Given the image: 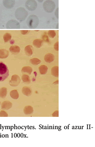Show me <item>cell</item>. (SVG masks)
Returning <instances> with one entry per match:
<instances>
[{
  "instance_id": "cell-23",
  "label": "cell",
  "mask_w": 95,
  "mask_h": 147,
  "mask_svg": "<svg viewBox=\"0 0 95 147\" xmlns=\"http://www.w3.org/2000/svg\"><path fill=\"white\" fill-rule=\"evenodd\" d=\"M30 62L32 64L34 65V66H37V65L41 63V60L36 58H34L31 59V60H30Z\"/></svg>"
},
{
  "instance_id": "cell-18",
  "label": "cell",
  "mask_w": 95,
  "mask_h": 147,
  "mask_svg": "<svg viewBox=\"0 0 95 147\" xmlns=\"http://www.w3.org/2000/svg\"><path fill=\"white\" fill-rule=\"evenodd\" d=\"M7 88L5 87H3L0 89V97L5 98L7 95Z\"/></svg>"
},
{
  "instance_id": "cell-28",
  "label": "cell",
  "mask_w": 95,
  "mask_h": 147,
  "mask_svg": "<svg viewBox=\"0 0 95 147\" xmlns=\"http://www.w3.org/2000/svg\"><path fill=\"white\" fill-rule=\"evenodd\" d=\"M30 32V30H22V31H21V33L23 35L27 34Z\"/></svg>"
},
{
  "instance_id": "cell-7",
  "label": "cell",
  "mask_w": 95,
  "mask_h": 147,
  "mask_svg": "<svg viewBox=\"0 0 95 147\" xmlns=\"http://www.w3.org/2000/svg\"><path fill=\"white\" fill-rule=\"evenodd\" d=\"M21 81V79L18 75H14L12 76L11 80L9 81L10 86L12 87H16L18 86Z\"/></svg>"
},
{
  "instance_id": "cell-9",
  "label": "cell",
  "mask_w": 95,
  "mask_h": 147,
  "mask_svg": "<svg viewBox=\"0 0 95 147\" xmlns=\"http://www.w3.org/2000/svg\"><path fill=\"white\" fill-rule=\"evenodd\" d=\"M12 107V104L8 101H5L1 104V109L3 110H8Z\"/></svg>"
},
{
  "instance_id": "cell-15",
  "label": "cell",
  "mask_w": 95,
  "mask_h": 147,
  "mask_svg": "<svg viewBox=\"0 0 95 147\" xmlns=\"http://www.w3.org/2000/svg\"><path fill=\"white\" fill-rule=\"evenodd\" d=\"M9 56V53L8 50L5 49L0 50V59H5Z\"/></svg>"
},
{
  "instance_id": "cell-29",
  "label": "cell",
  "mask_w": 95,
  "mask_h": 147,
  "mask_svg": "<svg viewBox=\"0 0 95 147\" xmlns=\"http://www.w3.org/2000/svg\"><path fill=\"white\" fill-rule=\"evenodd\" d=\"M52 115L53 117H59V111H56L52 114Z\"/></svg>"
},
{
  "instance_id": "cell-24",
  "label": "cell",
  "mask_w": 95,
  "mask_h": 147,
  "mask_svg": "<svg viewBox=\"0 0 95 147\" xmlns=\"http://www.w3.org/2000/svg\"><path fill=\"white\" fill-rule=\"evenodd\" d=\"M3 38L5 42H9L12 38V35L11 34L9 33H5L3 36Z\"/></svg>"
},
{
  "instance_id": "cell-3",
  "label": "cell",
  "mask_w": 95,
  "mask_h": 147,
  "mask_svg": "<svg viewBox=\"0 0 95 147\" xmlns=\"http://www.w3.org/2000/svg\"><path fill=\"white\" fill-rule=\"evenodd\" d=\"M9 76V70L7 66L0 62V81H3Z\"/></svg>"
},
{
  "instance_id": "cell-30",
  "label": "cell",
  "mask_w": 95,
  "mask_h": 147,
  "mask_svg": "<svg viewBox=\"0 0 95 147\" xmlns=\"http://www.w3.org/2000/svg\"><path fill=\"white\" fill-rule=\"evenodd\" d=\"M56 17L57 19H59V8H58L56 10L55 13Z\"/></svg>"
},
{
  "instance_id": "cell-6",
  "label": "cell",
  "mask_w": 95,
  "mask_h": 147,
  "mask_svg": "<svg viewBox=\"0 0 95 147\" xmlns=\"http://www.w3.org/2000/svg\"><path fill=\"white\" fill-rule=\"evenodd\" d=\"M6 28L7 29H19L20 26L17 21L14 20H11L7 23Z\"/></svg>"
},
{
  "instance_id": "cell-4",
  "label": "cell",
  "mask_w": 95,
  "mask_h": 147,
  "mask_svg": "<svg viewBox=\"0 0 95 147\" xmlns=\"http://www.w3.org/2000/svg\"><path fill=\"white\" fill-rule=\"evenodd\" d=\"M44 9L48 13H52L55 7V4L54 2L51 0H47L44 3Z\"/></svg>"
},
{
  "instance_id": "cell-2",
  "label": "cell",
  "mask_w": 95,
  "mask_h": 147,
  "mask_svg": "<svg viewBox=\"0 0 95 147\" xmlns=\"http://www.w3.org/2000/svg\"><path fill=\"white\" fill-rule=\"evenodd\" d=\"M27 24L30 28L34 29L37 27L39 23L38 18L34 15H30L26 21Z\"/></svg>"
},
{
  "instance_id": "cell-19",
  "label": "cell",
  "mask_w": 95,
  "mask_h": 147,
  "mask_svg": "<svg viewBox=\"0 0 95 147\" xmlns=\"http://www.w3.org/2000/svg\"><path fill=\"white\" fill-rule=\"evenodd\" d=\"M33 45L37 48H40L42 46V41L40 39H37L34 40L33 42Z\"/></svg>"
},
{
  "instance_id": "cell-10",
  "label": "cell",
  "mask_w": 95,
  "mask_h": 147,
  "mask_svg": "<svg viewBox=\"0 0 95 147\" xmlns=\"http://www.w3.org/2000/svg\"><path fill=\"white\" fill-rule=\"evenodd\" d=\"M22 93L26 96H30L32 94V89L28 86H24L22 88Z\"/></svg>"
},
{
  "instance_id": "cell-13",
  "label": "cell",
  "mask_w": 95,
  "mask_h": 147,
  "mask_svg": "<svg viewBox=\"0 0 95 147\" xmlns=\"http://www.w3.org/2000/svg\"><path fill=\"white\" fill-rule=\"evenodd\" d=\"M26 54L28 56H30L33 54V48L32 46L28 45L25 47L24 49Z\"/></svg>"
},
{
  "instance_id": "cell-17",
  "label": "cell",
  "mask_w": 95,
  "mask_h": 147,
  "mask_svg": "<svg viewBox=\"0 0 95 147\" xmlns=\"http://www.w3.org/2000/svg\"><path fill=\"white\" fill-rule=\"evenodd\" d=\"M51 74L53 77H59V67L58 66H54L52 67L51 69Z\"/></svg>"
},
{
  "instance_id": "cell-32",
  "label": "cell",
  "mask_w": 95,
  "mask_h": 147,
  "mask_svg": "<svg viewBox=\"0 0 95 147\" xmlns=\"http://www.w3.org/2000/svg\"><path fill=\"white\" fill-rule=\"evenodd\" d=\"M1 101H0V105H1Z\"/></svg>"
},
{
  "instance_id": "cell-1",
  "label": "cell",
  "mask_w": 95,
  "mask_h": 147,
  "mask_svg": "<svg viewBox=\"0 0 95 147\" xmlns=\"http://www.w3.org/2000/svg\"><path fill=\"white\" fill-rule=\"evenodd\" d=\"M28 13L23 7L18 8L15 12L16 18L20 22L24 21L27 17Z\"/></svg>"
},
{
  "instance_id": "cell-22",
  "label": "cell",
  "mask_w": 95,
  "mask_h": 147,
  "mask_svg": "<svg viewBox=\"0 0 95 147\" xmlns=\"http://www.w3.org/2000/svg\"><path fill=\"white\" fill-rule=\"evenodd\" d=\"M22 79L24 84L28 85L31 83V79H30V77L28 75H23L22 77Z\"/></svg>"
},
{
  "instance_id": "cell-25",
  "label": "cell",
  "mask_w": 95,
  "mask_h": 147,
  "mask_svg": "<svg viewBox=\"0 0 95 147\" xmlns=\"http://www.w3.org/2000/svg\"><path fill=\"white\" fill-rule=\"evenodd\" d=\"M48 34L50 38H53L56 36V32L54 30H49L48 32Z\"/></svg>"
},
{
  "instance_id": "cell-14",
  "label": "cell",
  "mask_w": 95,
  "mask_h": 147,
  "mask_svg": "<svg viewBox=\"0 0 95 147\" xmlns=\"http://www.w3.org/2000/svg\"><path fill=\"white\" fill-rule=\"evenodd\" d=\"M23 112L25 115H30L33 114L34 112L33 107L30 105H28L24 107L23 109Z\"/></svg>"
},
{
  "instance_id": "cell-20",
  "label": "cell",
  "mask_w": 95,
  "mask_h": 147,
  "mask_svg": "<svg viewBox=\"0 0 95 147\" xmlns=\"http://www.w3.org/2000/svg\"><path fill=\"white\" fill-rule=\"evenodd\" d=\"M39 71L41 75H45L48 70V67L45 65H42L39 68Z\"/></svg>"
},
{
  "instance_id": "cell-16",
  "label": "cell",
  "mask_w": 95,
  "mask_h": 147,
  "mask_svg": "<svg viewBox=\"0 0 95 147\" xmlns=\"http://www.w3.org/2000/svg\"><path fill=\"white\" fill-rule=\"evenodd\" d=\"M32 71H33V69L30 66L23 67L22 70V72L23 75L25 74H28L30 75Z\"/></svg>"
},
{
  "instance_id": "cell-12",
  "label": "cell",
  "mask_w": 95,
  "mask_h": 147,
  "mask_svg": "<svg viewBox=\"0 0 95 147\" xmlns=\"http://www.w3.org/2000/svg\"><path fill=\"white\" fill-rule=\"evenodd\" d=\"M54 56L51 53L46 54L44 57L45 61L49 63L52 62L54 60Z\"/></svg>"
},
{
  "instance_id": "cell-27",
  "label": "cell",
  "mask_w": 95,
  "mask_h": 147,
  "mask_svg": "<svg viewBox=\"0 0 95 147\" xmlns=\"http://www.w3.org/2000/svg\"><path fill=\"white\" fill-rule=\"evenodd\" d=\"M59 42H57L54 45V49L56 51H59Z\"/></svg>"
},
{
  "instance_id": "cell-8",
  "label": "cell",
  "mask_w": 95,
  "mask_h": 147,
  "mask_svg": "<svg viewBox=\"0 0 95 147\" xmlns=\"http://www.w3.org/2000/svg\"><path fill=\"white\" fill-rule=\"evenodd\" d=\"M15 4V0H3V5L4 7L7 9L13 8Z\"/></svg>"
},
{
  "instance_id": "cell-5",
  "label": "cell",
  "mask_w": 95,
  "mask_h": 147,
  "mask_svg": "<svg viewBox=\"0 0 95 147\" xmlns=\"http://www.w3.org/2000/svg\"><path fill=\"white\" fill-rule=\"evenodd\" d=\"M25 6L29 11H33L37 8V3L35 0H27L26 2Z\"/></svg>"
},
{
  "instance_id": "cell-21",
  "label": "cell",
  "mask_w": 95,
  "mask_h": 147,
  "mask_svg": "<svg viewBox=\"0 0 95 147\" xmlns=\"http://www.w3.org/2000/svg\"><path fill=\"white\" fill-rule=\"evenodd\" d=\"M10 96L12 99H17L19 97V95L17 91L16 90H13L10 92Z\"/></svg>"
},
{
  "instance_id": "cell-26",
  "label": "cell",
  "mask_w": 95,
  "mask_h": 147,
  "mask_svg": "<svg viewBox=\"0 0 95 147\" xmlns=\"http://www.w3.org/2000/svg\"><path fill=\"white\" fill-rule=\"evenodd\" d=\"M8 117V115L6 112L4 111H2L0 112V117Z\"/></svg>"
},
{
  "instance_id": "cell-31",
  "label": "cell",
  "mask_w": 95,
  "mask_h": 147,
  "mask_svg": "<svg viewBox=\"0 0 95 147\" xmlns=\"http://www.w3.org/2000/svg\"><path fill=\"white\" fill-rule=\"evenodd\" d=\"M37 1L39 2V3H42L44 0H37Z\"/></svg>"
},
{
  "instance_id": "cell-11",
  "label": "cell",
  "mask_w": 95,
  "mask_h": 147,
  "mask_svg": "<svg viewBox=\"0 0 95 147\" xmlns=\"http://www.w3.org/2000/svg\"><path fill=\"white\" fill-rule=\"evenodd\" d=\"M9 50L12 54L16 55L19 53L20 48L17 46H12L10 47Z\"/></svg>"
}]
</instances>
